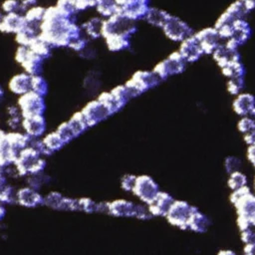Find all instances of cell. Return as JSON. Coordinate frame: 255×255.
Returning <instances> with one entry per match:
<instances>
[{"label": "cell", "mask_w": 255, "mask_h": 255, "mask_svg": "<svg viewBox=\"0 0 255 255\" xmlns=\"http://www.w3.org/2000/svg\"><path fill=\"white\" fill-rule=\"evenodd\" d=\"M196 209L195 206L188 204L186 201L175 200L171 205L166 218L170 224L181 229H187L189 219Z\"/></svg>", "instance_id": "9"}, {"label": "cell", "mask_w": 255, "mask_h": 255, "mask_svg": "<svg viewBox=\"0 0 255 255\" xmlns=\"http://www.w3.org/2000/svg\"><path fill=\"white\" fill-rule=\"evenodd\" d=\"M174 201L170 194L159 191L154 200L148 204V210L152 216H166Z\"/></svg>", "instance_id": "20"}, {"label": "cell", "mask_w": 255, "mask_h": 255, "mask_svg": "<svg viewBox=\"0 0 255 255\" xmlns=\"http://www.w3.org/2000/svg\"><path fill=\"white\" fill-rule=\"evenodd\" d=\"M42 141L44 143L47 155H50L53 152L61 149L66 144V141L64 140V138L60 135V133L57 130L47 133L42 138Z\"/></svg>", "instance_id": "28"}, {"label": "cell", "mask_w": 255, "mask_h": 255, "mask_svg": "<svg viewBox=\"0 0 255 255\" xmlns=\"http://www.w3.org/2000/svg\"><path fill=\"white\" fill-rule=\"evenodd\" d=\"M22 117H9L7 119V126L12 129H17L19 127H21L22 123Z\"/></svg>", "instance_id": "50"}, {"label": "cell", "mask_w": 255, "mask_h": 255, "mask_svg": "<svg viewBox=\"0 0 255 255\" xmlns=\"http://www.w3.org/2000/svg\"><path fill=\"white\" fill-rule=\"evenodd\" d=\"M55 6L65 15L76 18V14L78 13V10L76 8V4L74 0H58Z\"/></svg>", "instance_id": "40"}, {"label": "cell", "mask_w": 255, "mask_h": 255, "mask_svg": "<svg viewBox=\"0 0 255 255\" xmlns=\"http://www.w3.org/2000/svg\"><path fill=\"white\" fill-rule=\"evenodd\" d=\"M46 8L43 6L36 5L28 9L23 15L26 21V25L40 34V26L44 19Z\"/></svg>", "instance_id": "25"}, {"label": "cell", "mask_w": 255, "mask_h": 255, "mask_svg": "<svg viewBox=\"0 0 255 255\" xmlns=\"http://www.w3.org/2000/svg\"><path fill=\"white\" fill-rule=\"evenodd\" d=\"M95 8L101 16L106 18H109L120 12L119 6L115 0H96Z\"/></svg>", "instance_id": "34"}, {"label": "cell", "mask_w": 255, "mask_h": 255, "mask_svg": "<svg viewBox=\"0 0 255 255\" xmlns=\"http://www.w3.org/2000/svg\"><path fill=\"white\" fill-rule=\"evenodd\" d=\"M68 124L72 128L76 137H78L80 134H82L84 131H86L90 128L81 111L75 113L68 121Z\"/></svg>", "instance_id": "33"}, {"label": "cell", "mask_w": 255, "mask_h": 255, "mask_svg": "<svg viewBox=\"0 0 255 255\" xmlns=\"http://www.w3.org/2000/svg\"><path fill=\"white\" fill-rule=\"evenodd\" d=\"M26 26L24 15L21 13L4 14L3 20L0 23V31L6 34H17Z\"/></svg>", "instance_id": "21"}, {"label": "cell", "mask_w": 255, "mask_h": 255, "mask_svg": "<svg viewBox=\"0 0 255 255\" xmlns=\"http://www.w3.org/2000/svg\"><path fill=\"white\" fill-rule=\"evenodd\" d=\"M221 72L228 80L234 78H244L245 68L240 61H236L221 68Z\"/></svg>", "instance_id": "36"}, {"label": "cell", "mask_w": 255, "mask_h": 255, "mask_svg": "<svg viewBox=\"0 0 255 255\" xmlns=\"http://www.w3.org/2000/svg\"><path fill=\"white\" fill-rule=\"evenodd\" d=\"M29 48L34 53H36L37 55L42 57L44 60L51 56L52 49H53V47L46 40H44L40 35H38L32 41V43L29 45Z\"/></svg>", "instance_id": "32"}, {"label": "cell", "mask_w": 255, "mask_h": 255, "mask_svg": "<svg viewBox=\"0 0 255 255\" xmlns=\"http://www.w3.org/2000/svg\"><path fill=\"white\" fill-rule=\"evenodd\" d=\"M135 180H136V176L132 175V174H126L123 176L122 178V188L126 191H132L134 184H135Z\"/></svg>", "instance_id": "47"}, {"label": "cell", "mask_w": 255, "mask_h": 255, "mask_svg": "<svg viewBox=\"0 0 255 255\" xmlns=\"http://www.w3.org/2000/svg\"><path fill=\"white\" fill-rule=\"evenodd\" d=\"M39 35V33H37L36 31H34L33 29H31L30 27H28L27 25L21 30L19 31L16 35H15V40L16 42L19 44V46H25V47H29V45L32 43V41Z\"/></svg>", "instance_id": "37"}, {"label": "cell", "mask_w": 255, "mask_h": 255, "mask_svg": "<svg viewBox=\"0 0 255 255\" xmlns=\"http://www.w3.org/2000/svg\"><path fill=\"white\" fill-rule=\"evenodd\" d=\"M254 188H255V180H254Z\"/></svg>", "instance_id": "61"}, {"label": "cell", "mask_w": 255, "mask_h": 255, "mask_svg": "<svg viewBox=\"0 0 255 255\" xmlns=\"http://www.w3.org/2000/svg\"><path fill=\"white\" fill-rule=\"evenodd\" d=\"M160 82L161 80L153 71H137L127 81L125 86L129 91L131 98H134L157 86Z\"/></svg>", "instance_id": "4"}, {"label": "cell", "mask_w": 255, "mask_h": 255, "mask_svg": "<svg viewBox=\"0 0 255 255\" xmlns=\"http://www.w3.org/2000/svg\"><path fill=\"white\" fill-rule=\"evenodd\" d=\"M56 130H57V131L60 133V135L64 138V140L66 141V143L70 142L72 139H74V138L76 137L75 134H74V132H73V130H72V128H70L68 122L62 123V124L57 128Z\"/></svg>", "instance_id": "46"}, {"label": "cell", "mask_w": 255, "mask_h": 255, "mask_svg": "<svg viewBox=\"0 0 255 255\" xmlns=\"http://www.w3.org/2000/svg\"><path fill=\"white\" fill-rule=\"evenodd\" d=\"M6 137H7V141L9 143V145L14 150H16L18 153L22 149L29 146L30 142L32 140V138L25 132H20V131H16V130L7 132Z\"/></svg>", "instance_id": "27"}, {"label": "cell", "mask_w": 255, "mask_h": 255, "mask_svg": "<svg viewBox=\"0 0 255 255\" xmlns=\"http://www.w3.org/2000/svg\"><path fill=\"white\" fill-rule=\"evenodd\" d=\"M15 60L27 74L31 76L41 75L44 59L34 53L29 47L19 46L15 53Z\"/></svg>", "instance_id": "6"}, {"label": "cell", "mask_w": 255, "mask_h": 255, "mask_svg": "<svg viewBox=\"0 0 255 255\" xmlns=\"http://www.w3.org/2000/svg\"><path fill=\"white\" fill-rule=\"evenodd\" d=\"M233 204L238 214L237 224L239 229L244 231L251 228V226H253L252 217L255 213V195L249 192Z\"/></svg>", "instance_id": "8"}, {"label": "cell", "mask_w": 255, "mask_h": 255, "mask_svg": "<svg viewBox=\"0 0 255 255\" xmlns=\"http://www.w3.org/2000/svg\"><path fill=\"white\" fill-rule=\"evenodd\" d=\"M135 31V21L119 12L104 20L102 37L106 38L111 35H117L130 38Z\"/></svg>", "instance_id": "3"}, {"label": "cell", "mask_w": 255, "mask_h": 255, "mask_svg": "<svg viewBox=\"0 0 255 255\" xmlns=\"http://www.w3.org/2000/svg\"><path fill=\"white\" fill-rule=\"evenodd\" d=\"M233 111L241 117L255 119V97L250 93H240L232 103Z\"/></svg>", "instance_id": "15"}, {"label": "cell", "mask_w": 255, "mask_h": 255, "mask_svg": "<svg viewBox=\"0 0 255 255\" xmlns=\"http://www.w3.org/2000/svg\"><path fill=\"white\" fill-rule=\"evenodd\" d=\"M17 200V192L14 191V187L7 184L0 191V202L1 203H13Z\"/></svg>", "instance_id": "42"}, {"label": "cell", "mask_w": 255, "mask_h": 255, "mask_svg": "<svg viewBox=\"0 0 255 255\" xmlns=\"http://www.w3.org/2000/svg\"><path fill=\"white\" fill-rule=\"evenodd\" d=\"M17 106L21 112L22 118L43 116L46 110L44 97L33 91L20 96L17 102Z\"/></svg>", "instance_id": "5"}, {"label": "cell", "mask_w": 255, "mask_h": 255, "mask_svg": "<svg viewBox=\"0 0 255 255\" xmlns=\"http://www.w3.org/2000/svg\"><path fill=\"white\" fill-rule=\"evenodd\" d=\"M252 224H253V226H255V213H254V215L252 217Z\"/></svg>", "instance_id": "60"}, {"label": "cell", "mask_w": 255, "mask_h": 255, "mask_svg": "<svg viewBox=\"0 0 255 255\" xmlns=\"http://www.w3.org/2000/svg\"><path fill=\"white\" fill-rule=\"evenodd\" d=\"M244 255H255V245H245Z\"/></svg>", "instance_id": "56"}, {"label": "cell", "mask_w": 255, "mask_h": 255, "mask_svg": "<svg viewBox=\"0 0 255 255\" xmlns=\"http://www.w3.org/2000/svg\"><path fill=\"white\" fill-rule=\"evenodd\" d=\"M132 192L143 202L150 204L159 193L157 183L148 175L136 176Z\"/></svg>", "instance_id": "11"}, {"label": "cell", "mask_w": 255, "mask_h": 255, "mask_svg": "<svg viewBox=\"0 0 255 255\" xmlns=\"http://www.w3.org/2000/svg\"><path fill=\"white\" fill-rule=\"evenodd\" d=\"M164 35L174 42H182L186 38L193 35L192 29L183 20L170 15L164 26L162 27Z\"/></svg>", "instance_id": "10"}, {"label": "cell", "mask_w": 255, "mask_h": 255, "mask_svg": "<svg viewBox=\"0 0 255 255\" xmlns=\"http://www.w3.org/2000/svg\"><path fill=\"white\" fill-rule=\"evenodd\" d=\"M44 204L57 210H78V199L65 197L56 191L50 192L44 197Z\"/></svg>", "instance_id": "17"}, {"label": "cell", "mask_w": 255, "mask_h": 255, "mask_svg": "<svg viewBox=\"0 0 255 255\" xmlns=\"http://www.w3.org/2000/svg\"><path fill=\"white\" fill-rule=\"evenodd\" d=\"M39 35L53 48L69 47L74 40L84 36L76 18L65 15L56 6L46 8Z\"/></svg>", "instance_id": "1"}, {"label": "cell", "mask_w": 255, "mask_h": 255, "mask_svg": "<svg viewBox=\"0 0 255 255\" xmlns=\"http://www.w3.org/2000/svg\"><path fill=\"white\" fill-rule=\"evenodd\" d=\"M218 255H236V254L231 250H222L218 253Z\"/></svg>", "instance_id": "57"}, {"label": "cell", "mask_w": 255, "mask_h": 255, "mask_svg": "<svg viewBox=\"0 0 255 255\" xmlns=\"http://www.w3.org/2000/svg\"><path fill=\"white\" fill-rule=\"evenodd\" d=\"M241 239L245 245H255V231L251 228L242 231Z\"/></svg>", "instance_id": "48"}, {"label": "cell", "mask_w": 255, "mask_h": 255, "mask_svg": "<svg viewBox=\"0 0 255 255\" xmlns=\"http://www.w3.org/2000/svg\"><path fill=\"white\" fill-rule=\"evenodd\" d=\"M209 225H210V221L207 218V216L202 212H200L198 209H196L193 212L188 222V228L198 233H203L207 231Z\"/></svg>", "instance_id": "30"}, {"label": "cell", "mask_w": 255, "mask_h": 255, "mask_svg": "<svg viewBox=\"0 0 255 255\" xmlns=\"http://www.w3.org/2000/svg\"><path fill=\"white\" fill-rule=\"evenodd\" d=\"M82 114L84 115L89 127H94L101 122L108 119L111 115L109 110L97 100H92L82 109Z\"/></svg>", "instance_id": "13"}, {"label": "cell", "mask_w": 255, "mask_h": 255, "mask_svg": "<svg viewBox=\"0 0 255 255\" xmlns=\"http://www.w3.org/2000/svg\"><path fill=\"white\" fill-rule=\"evenodd\" d=\"M169 17H170V14L167 13L166 11L159 8L150 7L144 17V20L148 24L162 29V27L164 26V24L166 23Z\"/></svg>", "instance_id": "29"}, {"label": "cell", "mask_w": 255, "mask_h": 255, "mask_svg": "<svg viewBox=\"0 0 255 255\" xmlns=\"http://www.w3.org/2000/svg\"><path fill=\"white\" fill-rule=\"evenodd\" d=\"M227 183L232 190H237L239 188L247 186V177L241 171H236L229 175Z\"/></svg>", "instance_id": "39"}, {"label": "cell", "mask_w": 255, "mask_h": 255, "mask_svg": "<svg viewBox=\"0 0 255 255\" xmlns=\"http://www.w3.org/2000/svg\"><path fill=\"white\" fill-rule=\"evenodd\" d=\"M104 19L101 17H93L84 22L81 25V28L86 36L92 39H98L102 37Z\"/></svg>", "instance_id": "26"}, {"label": "cell", "mask_w": 255, "mask_h": 255, "mask_svg": "<svg viewBox=\"0 0 255 255\" xmlns=\"http://www.w3.org/2000/svg\"><path fill=\"white\" fill-rule=\"evenodd\" d=\"M244 88V78L229 79L227 82V91L229 94L237 96Z\"/></svg>", "instance_id": "44"}, {"label": "cell", "mask_w": 255, "mask_h": 255, "mask_svg": "<svg viewBox=\"0 0 255 255\" xmlns=\"http://www.w3.org/2000/svg\"><path fill=\"white\" fill-rule=\"evenodd\" d=\"M14 165L18 175H32L44 170L46 160L42 158V154L36 148L29 145L19 152Z\"/></svg>", "instance_id": "2"}, {"label": "cell", "mask_w": 255, "mask_h": 255, "mask_svg": "<svg viewBox=\"0 0 255 255\" xmlns=\"http://www.w3.org/2000/svg\"><path fill=\"white\" fill-rule=\"evenodd\" d=\"M247 157L252 165L255 167V145H249L247 149Z\"/></svg>", "instance_id": "53"}, {"label": "cell", "mask_w": 255, "mask_h": 255, "mask_svg": "<svg viewBox=\"0 0 255 255\" xmlns=\"http://www.w3.org/2000/svg\"><path fill=\"white\" fill-rule=\"evenodd\" d=\"M21 128L31 138H39L46 131V120L44 116L23 118Z\"/></svg>", "instance_id": "18"}, {"label": "cell", "mask_w": 255, "mask_h": 255, "mask_svg": "<svg viewBox=\"0 0 255 255\" xmlns=\"http://www.w3.org/2000/svg\"><path fill=\"white\" fill-rule=\"evenodd\" d=\"M31 75L27 74L26 72L16 74L13 76L9 83L8 88L9 90L19 97L31 91Z\"/></svg>", "instance_id": "24"}, {"label": "cell", "mask_w": 255, "mask_h": 255, "mask_svg": "<svg viewBox=\"0 0 255 255\" xmlns=\"http://www.w3.org/2000/svg\"><path fill=\"white\" fill-rule=\"evenodd\" d=\"M2 12L4 14H9V13H22L21 9V4L20 0H4L1 5Z\"/></svg>", "instance_id": "43"}, {"label": "cell", "mask_w": 255, "mask_h": 255, "mask_svg": "<svg viewBox=\"0 0 255 255\" xmlns=\"http://www.w3.org/2000/svg\"><path fill=\"white\" fill-rule=\"evenodd\" d=\"M241 160L236 156H227L224 160V167L227 173L231 174L236 171H240Z\"/></svg>", "instance_id": "45"}, {"label": "cell", "mask_w": 255, "mask_h": 255, "mask_svg": "<svg viewBox=\"0 0 255 255\" xmlns=\"http://www.w3.org/2000/svg\"><path fill=\"white\" fill-rule=\"evenodd\" d=\"M31 91L45 96L48 93V83L41 75H34L31 77Z\"/></svg>", "instance_id": "38"}, {"label": "cell", "mask_w": 255, "mask_h": 255, "mask_svg": "<svg viewBox=\"0 0 255 255\" xmlns=\"http://www.w3.org/2000/svg\"><path fill=\"white\" fill-rule=\"evenodd\" d=\"M212 57L220 69L230 63L240 61V54L238 49L227 45L225 42H223L212 53Z\"/></svg>", "instance_id": "19"}, {"label": "cell", "mask_w": 255, "mask_h": 255, "mask_svg": "<svg viewBox=\"0 0 255 255\" xmlns=\"http://www.w3.org/2000/svg\"><path fill=\"white\" fill-rule=\"evenodd\" d=\"M3 17H4V13L0 11V23L2 22V20H3Z\"/></svg>", "instance_id": "59"}, {"label": "cell", "mask_w": 255, "mask_h": 255, "mask_svg": "<svg viewBox=\"0 0 255 255\" xmlns=\"http://www.w3.org/2000/svg\"><path fill=\"white\" fill-rule=\"evenodd\" d=\"M243 136H244V141L248 145H255V130H252V131L244 134Z\"/></svg>", "instance_id": "52"}, {"label": "cell", "mask_w": 255, "mask_h": 255, "mask_svg": "<svg viewBox=\"0 0 255 255\" xmlns=\"http://www.w3.org/2000/svg\"><path fill=\"white\" fill-rule=\"evenodd\" d=\"M38 0H20V4H21V9H22V13L24 14L28 9L34 7L37 5Z\"/></svg>", "instance_id": "51"}, {"label": "cell", "mask_w": 255, "mask_h": 255, "mask_svg": "<svg viewBox=\"0 0 255 255\" xmlns=\"http://www.w3.org/2000/svg\"><path fill=\"white\" fill-rule=\"evenodd\" d=\"M178 52L186 61V63L196 62L204 54L194 34L180 43Z\"/></svg>", "instance_id": "16"}, {"label": "cell", "mask_w": 255, "mask_h": 255, "mask_svg": "<svg viewBox=\"0 0 255 255\" xmlns=\"http://www.w3.org/2000/svg\"><path fill=\"white\" fill-rule=\"evenodd\" d=\"M98 101L102 103L111 113V115H114L115 113L119 112L122 108H124L118 100L115 98V96L112 94V92H103L99 95Z\"/></svg>", "instance_id": "35"}, {"label": "cell", "mask_w": 255, "mask_h": 255, "mask_svg": "<svg viewBox=\"0 0 255 255\" xmlns=\"http://www.w3.org/2000/svg\"><path fill=\"white\" fill-rule=\"evenodd\" d=\"M204 54L212 53L224 42L214 27L204 28L194 34Z\"/></svg>", "instance_id": "12"}, {"label": "cell", "mask_w": 255, "mask_h": 255, "mask_svg": "<svg viewBox=\"0 0 255 255\" xmlns=\"http://www.w3.org/2000/svg\"><path fill=\"white\" fill-rule=\"evenodd\" d=\"M136 210H137V204H134L125 199L115 200L109 203V206H108V213L118 217H123V216L136 217Z\"/></svg>", "instance_id": "22"}, {"label": "cell", "mask_w": 255, "mask_h": 255, "mask_svg": "<svg viewBox=\"0 0 255 255\" xmlns=\"http://www.w3.org/2000/svg\"><path fill=\"white\" fill-rule=\"evenodd\" d=\"M239 1L243 4L247 12H250L255 9V0H239Z\"/></svg>", "instance_id": "54"}, {"label": "cell", "mask_w": 255, "mask_h": 255, "mask_svg": "<svg viewBox=\"0 0 255 255\" xmlns=\"http://www.w3.org/2000/svg\"><path fill=\"white\" fill-rule=\"evenodd\" d=\"M3 97H4V91H3L2 87L0 86V101L3 99Z\"/></svg>", "instance_id": "58"}, {"label": "cell", "mask_w": 255, "mask_h": 255, "mask_svg": "<svg viewBox=\"0 0 255 255\" xmlns=\"http://www.w3.org/2000/svg\"><path fill=\"white\" fill-rule=\"evenodd\" d=\"M237 128L243 135L255 130V119L251 117H242L237 124Z\"/></svg>", "instance_id": "41"}, {"label": "cell", "mask_w": 255, "mask_h": 255, "mask_svg": "<svg viewBox=\"0 0 255 255\" xmlns=\"http://www.w3.org/2000/svg\"><path fill=\"white\" fill-rule=\"evenodd\" d=\"M17 201L25 207H36L44 204V197L31 187H23L17 191Z\"/></svg>", "instance_id": "23"}, {"label": "cell", "mask_w": 255, "mask_h": 255, "mask_svg": "<svg viewBox=\"0 0 255 255\" xmlns=\"http://www.w3.org/2000/svg\"><path fill=\"white\" fill-rule=\"evenodd\" d=\"M7 185V179L5 172L0 168V191Z\"/></svg>", "instance_id": "55"}, {"label": "cell", "mask_w": 255, "mask_h": 255, "mask_svg": "<svg viewBox=\"0 0 255 255\" xmlns=\"http://www.w3.org/2000/svg\"><path fill=\"white\" fill-rule=\"evenodd\" d=\"M249 192H251V191H250V189L247 186H244V187L239 188L237 190H233V192L230 195V201L232 203H235L238 199H240L241 197H243L244 195H246Z\"/></svg>", "instance_id": "49"}, {"label": "cell", "mask_w": 255, "mask_h": 255, "mask_svg": "<svg viewBox=\"0 0 255 255\" xmlns=\"http://www.w3.org/2000/svg\"><path fill=\"white\" fill-rule=\"evenodd\" d=\"M251 33V27L245 18L238 19L233 23L231 36L227 41H225V43L233 48L238 49L239 46L243 45L250 38Z\"/></svg>", "instance_id": "14"}, {"label": "cell", "mask_w": 255, "mask_h": 255, "mask_svg": "<svg viewBox=\"0 0 255 255\" xmlns=\"http://www.w3.org/2000/svg\"><path fill=\"white\" fill-rule=\"evenodd\" d=\"M186 64V61L182 58L179 52L176 51L171 53L166 59L157 63L152 71L162 81L168 77L181 74L185 70Z\"/></svg>", "instance_id": "7"}, {"label": "cell", "mask_w": 255, "mask_h": 255, "mask_svg": "<svg viewBox=\"0 0 255 255\" xmlns=\"http://www.w3.org/2000/svg\"><path fill=\"white\" fill-rule=\"evenodd\" d=\"M104 39L106 41L107 48L111 52H121L127 50L130 46V38L128 37L111 35Z\"/></svg>", "instance_id": "31"}]
</instances>
